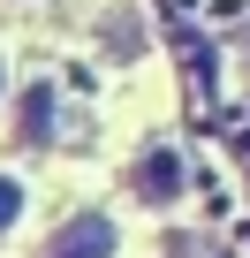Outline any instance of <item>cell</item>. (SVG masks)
Returning a JSON list of instances; mask_svg holds the SVG:
<instances>
[{"label": "cell", "instance_id": "7a4b0ae2", "mask_svg": "<svg viewBox=\"0 0 250 258\" xmlns=\"http://www.w3.org/2000/svg\"><path fill=\"white\" fill-rule=\"evenodd\" d=\"M137 198H144V205H175V198H182V160H175L167 145L137 160Z\"/></svg>", "mask_w": 250, "mask_h": 258}, {"label": "cell", "instance_id": "277c9868", "mask_svg": "<svg viewBox=\"0 0 250 258\" xmlns=\"http://www.w3.org/2000/svg\"><path fill=\"white\" fill-rule=\"evenodd\" d=\"M16 220H23V182H16V175H0V235H8Z\"/></svg>", "mask_w": 250, "mask_h": 258}, {"label": "cell", "instance_id": "5b68a950", "mask_svg": "<svg viewBox=\"0 0 250 258\" xmlns=\"http://www.w3.org/2000/svg\"><path fill=\"white\" fill-rule=\"evenodd\" d=\"M0 84H8V69H0Z\"/></svg>", "mask_w": 250, "mask_h": 258}, {"label": "cell", "instance_id": "6da1fadb", "mask_svg": "<svg viewBox=\"0 0 250 258\" xmlns=\"http://www.w3.org/2000/svg\"><path fill=\"white\" fill-rule=\"evenodd\" d=\"M46 258H114V220H106V213L68 220V228H61V243H53Z\"/></svg>", "mask_w": 250, "mask_h": 258}, {"label": "cell", "instance_id": "3957f363", "mask_svg": "<svg viewBox=\"0 0 250 258\" xmlns=\"http://www.w3.org/2000/svg\"><path fill=\"white\" fill-rule=\"evenodd\" d=\"M16 129H23V145H46V137H53V84H46V76L23 91V114H16Z\"/></svg>", "mask_w": 250, "mask_h": 258}]
</instances>
